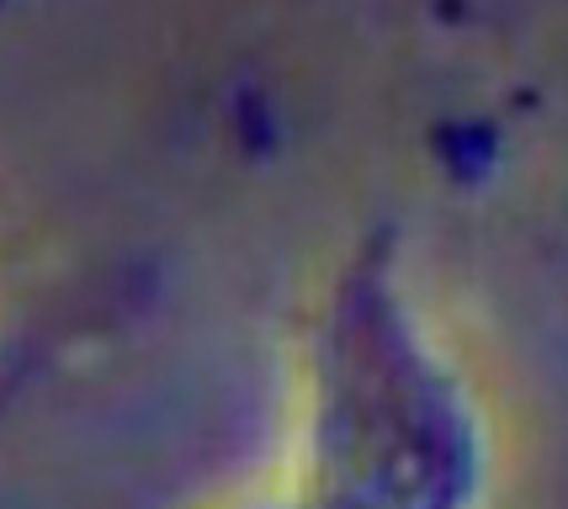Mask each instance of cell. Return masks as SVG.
<instances>
[{"label": "cell", "mask_w": 568, "mask_h": 509, "mask_svg": "<svg viewBox=\"0 0 568 509\" xmlns=\"http://www.w3.org/2000/svg\"><path fill=\"white\" fill-rule=\"evenodd\" d=\"M293 509H489V404L415 292L356 255L320 292L297 366Z\"/></svg>", "instance_id": "obj_1"}, {"label": "cell", "mask_w": 568, "mask_h": 509, "mask_svg": "<svg viewBox=\"0 0 568 509\" xmlns=\"http://www.w3.org/2000/svg\"><path fill=\"white\" fill-rule=\"evenodd\" d=\"M223 509H293L282 493H261V499H240V505H223Z\"/></svg>", "instance_id": "obj_2"}]
</instances>
